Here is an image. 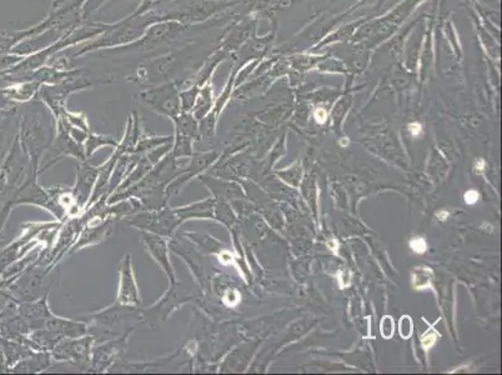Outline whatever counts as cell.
Wrapping results in <instances>:
<instances>
[{"label":"cell","mask_w":502,"mask_h":375,"mask_svg":"<svg viewBox=\"0 0 502 375\" xmlns=\"http://www.w3.org/2000/svg\"><path fill=\"white\" fill-rule=\"evenodd\" d=\"M142 307H130L117 302L83 318L89 324L90 334L100 341L122 334L132 325H142Z\"/></svg>","instance_id":"1"},{"label":"cell","mask_w":502,"mask_h":375,"mask_svg":"<svg viewBox=\"0 0 502 375\" xmlns=\"http://www.w3.org/2000/svg\"><path fill=\"white\" fill-rule=\"evenodd\" d=\"M204 295L198 285L188 284L179 279L177 283L169 284L167 292L154 304L142 308V325L150 329H157L160 324L167 322L174 312L187 304H198Z\"/></svg>","instance_id":"2"},{"label":"cell","mask_w":502,"mask_h":375,"mask_svg":"<svg viewBox=\"0 0 502 375\" xmlns=\"http://www.w3.org/2000/svg\"><path fill=\"white\" fill-rule=\"evenodd\" d=\"M48 111V108L41 107V104L38 112L28 119L23 132L26 152L31 158V164L36 167H41V158L51 149L56 138V125L51 122V113L49 114Z\"/></svg>","instance_id":"3"},{"label":"cell","mask_w":502,"mask_h":375,"mask_svg":"<svg viewBox=\"0 0 502 375\" xmlns=\"http://www.w3.org/2000/svg\"><path fill=\"white\" fill-rule=\"evenodd\" d=\"M124 220L132 228L162 235L167 239L174 238L179 227L183 224L174 212L173 207L169 205L157 209H142Z\"/></svg>","instance_id":"4"},{"label":"cell","mask_w":502,"mask_h":375,"mask_svg":"<svg viewBox=\"0 0 502 375\" xmlns=\"http://www.w3.org/2000/svg\"><path fill=\"white\" fill-rule=\"evenodd\" d=\"M137 325H132L127 328L122 334L117 335L112 339L100 341V344H94L90 355V363H89V371L90 373H109L113 365L119 360H122L125 355L129 339L132 333L137 329Z\"/></svg>","instance_id":"5"},{"label":"cell","mask_w":502,"mask_h":375,"mask_svg":"<svg viewBox=\"0 0 502 375\" xmlns=\"http://www.w3.org/2000/svg\"><path fill=\"white\" fill-rule=\"evenodd\" d=\"M97 343L92 334L80 338H64L51 351L53 361L75 365L89 371L93 346Z\"/></svg>","instance_id":"6"},{"label":"cell","mask_w":502,"mask_h":375,"mask_svg":"<svg viewBox=\"0 0 502 375\" xmlns=\"http://www.w3.org/2000/svg\"><path fill=\"white\" fill-rule=\"evenodd\" d=\"M169 248L172 253L183 259L184 263L187 264L189 272L193 277L194 283L198 285L204 297H208L209 290H211V287L209 284L211 282L209 280L208 269L204 263L203 254L185 238L174 237L170 239Z\"/></svg>","instance_id":"7"},{"label":"cell","mask_w":502,"mask_h":375,"mask_svg":"<svg viewBox=\"0 0 502 375\" xmlns=\"http://www.w3.org/2000/svg\"><path fill=\"white\" fill-rule=\"evenodd\" d=\"M59 280L58 268H48L41 264H31L29 272L21 279V289L19 288V297L24 302H33L39 299L43 295L51 294L53 285Z\"/></svg>","instance_id":"8"},{"label":"cell","mask_w":502,"mask_h":375,"mask_svg":"<svg viewBox=\"0 0 502 375\" xmlns=\"http://www.w3.org/2000/svg\"><path fill=\"white\" fill-rule=\"evenodd\" d=\"M179 91L178 84L173 81L142 91L139 94V98L142 103L152 108L154 112L173 120L174 118L178 117L182 113Z\"/></svg>","instance_id":"9"},{"label":"cell","mask_w":502,"mask_h":375,"mask_svg":"<svg viewBox=\"0 0 502 375\" xmlns=\"http://www.w3.org/2000/svg\"><path fill=\"white\" fill-rule=\"evenodd\" d=\"M216 158L218 154L215 152L194 153L193 157L189 158L188 163L182 169V172L167 184V194L169 199L182 193V190L189 183L206 172L209 168L216 162Z\"/></svg>","instance_id":"10"},{"label":"cell","mask_w":502,"mask_h":375,"mask_svg":"<svg viewBox=\"0 0 502 375\" xmlns=\"http://www.w3.org/2000/svg\"><path fill=\"white\" fill-rule=\"evenodd\" d=\"M169 240L170 239L157 234L147 233V232H142L140 234V244L142 248L152 259V262L162 269V273L167 275L169 284H173L178 282L179 278L170 260Z\"/></svg>","instance_id":"11"},{"label":"cell","mask_w":502,"mask_h":375,"mask_svg":"<svg viewBox=\"0 0 502 375\" xmlns=\"http://www.w3.org/2000/svg\"><path fill=\"white\" fill-rule=\"evenodd\" d=\"M182 61H183V53L167 54L157 61H150L140 66L135 73V76H132V79L139 84H152L157 81H167L177 73V69L182 64Z\"/></svg>","instance_id":"12"},{"label":"cell","mask_w":502,"mask_h":375,"mask_svg":"<svg viewBox=\"0 0 502 375\" xmlns=\"http://www.w3.org/2000/svg\"><path fill=\"white\" fill-rule=\"evenodd\" d=\"M115 302L130 307H142V295L137 287L132 255L129 254L124 255L119 264V284Z\"/></svg>","instance_id":"13"},{"label":"cell","mask_w":502,"mask_h":375,"mask_svg":"<svg viewBox=\"0 0 502 375\" xmlns=\"http://www.w3.org/2000/svg\"><path fill=\"white\" fill-rule=\"evenodd\" d=\"M115 218H108L105 220H98V222H87L83 225L80 233L76 238L75 243L73 244L68 257L73 254L80 252L84 248L99 245L104 243L114 232L115 227Z\"/></svg>","instance_id":"14"},{"label":"cell","mask_w":502,"mask_h":375,"mask_svg":"<svg viewBox=\"0 0 502 375\" xmlns=\"http://www.w3.org/2000/svg\"><path fill=\"white\" fill-rule=\"evenodd\" d=\"M99 167L92 165L89 160L80 162L76 167L75 184L71 187L78 207L84 213L89 205L93 190L97 183Z\"/></svg>","instance_id":"15"},{"label":"cell","mask_w":502,"mask_h":375,"mask_svg":"<svg viewBox=\"0 0 502 375\" xmlns=\"http://www.w3.org/2000/svg\"><path fill=\"white\" fill-rule=\"evenodd\" d=\"M43 328L51 330L61 338H80L90 334V328L85 320L68 319L56 314L48 318Z\"/></svg>","instance_id":"16"},{"label":"cell","mask_w":502,"mask_h":375,"mask_svg":"<svg viewBox=\"0 0 502 375\" xmlns=\"http://www.w3.org/2000/svg\"><path fill=\"white\" fill-rule=\"evenodd\" d=\"M174 212L182 223L189 220H215V199L208 198L183 207H175Z\"/></svg>","instance_id":"17"},{"label":"cell","mask_w":502,"mask_h":375,"mask_svg":"<svg viewBox=\"0 0 502 375\" xmlns=\"http://www.w3.org/2000/svg\"><path fill=\"white\" fill-rule=\"evenodd\" d=\"M21 314L31 325V329L43 328L44 322L54 314L49 307V294L43 295L39 299L26 302L21 305Z\"/></svg>","instance_id":"18"},{"label":"cell","mask_w":502,"mask_h":375,"mask_svg":"<svg viewBox=\"0 0 502 375\" xmlns=\"http://www.w3.org/2000/svg\"><path fill=\"white\" fill-rule=\"evenodd\" d=\"M140 157H142L140 154L132 153V154H122V157L119 158L117 165L113 170L109 185H108L107 193H105V195H108V198L113 193L117 192V188L120 187V184L125 180V178L130 174L134 167L137 165V160L140 159Z\"/></svg>","instance_id":"19"},{"label":"cell","mask_w":502,"mask_h":375,"mask_svg":"<svg viewBox=\"0 0 502 375\" xmlns=\"http://www.w3.org/2000/svg\"><path fill=\"white\" fill-rule=\"evenodd\" d=\"M61 339L59 335L53 333L51 330L46 328H39L29 332V334L26 337V346H29L31 350L36 351H48L51 353L53 348L56 346Z\"/></svg>","instance_id":"20"},{"label":"cell","mask_w":502,"mask_h":375,"mask_svg":"<svg viewBox=\"0 0 502 375\" xmlns=\"http://www.w3.org/2000/svg\"><path fill=\"white\" fill-rule=\"evenodd\" d=\"M184 238L193 244L195 248L198 249L202 254H210V255H219L223 252L221 243L218 239L213 238L208 234L199 233V232H187L184 233Z\"/></svg>","instance_id":"21"},{"label":"cell","mask_w":502,"mask_h":375,"mask_svg":"<svg viewBox=\"0 0 502 375\" xmlns=\"http://www.w3.org/2000/svg\"><path fill=\"white\" fill-rule=\"evenodd\" d=\"M53 366V358L48 351H36L31 350L26 354L23 364L19 365V371L23 373H43Z\"/></svg>","instance_id":"22"},{"label":"cell","mask_w":502,"mask_h":375,"mask_svg":"<svg viewBox=\"0 0 502 375\" xmlns=\"http://www.w3.org/2000/svg\"><path fill=\"white\" fill-rule=\"evenodd\" d=\"M175 133L183 134L187 137L192 138L194 142H200V132H199V120L194 117L192 112H182L178 117L173 119Z\"/></svg>","instance_id":"23"},{"label":"cell","mask_w":502,"mask_h":375,"mask_svg":"<svg viewBox=\"0 0 502 375\" xmlns=\"http://www.w3.org/2000/svg\"><path fill=\"white\" fill-rule=\"evenodd\" d=\"M211 107H213V88L210 84H206L200 88L192 114L198 119L199 122H202L204 118L208 115L209 112H211Z\"/></svg>","instance_id":"24"},{"label":"cell","mask_w":502,"mask_h":375,"mask_svg":"<svg viewBox=\"0 0 502 375\" xmlns=\"http://www.w3.org/2000/svg\"><path fill=\"white\" fill-rule=\"evenodd\" d=\"M197 143L194 142L192 138L175 133L173 139V145L170 150V155L177 160H187L190 157H193L194 145Z\"/></svg>","instance_id":"25"},{"label":"cell","mask_w":502,"mask_h":375,"mask_svg":"<svg viewBox=\"0 0 502 375\" xmlns=\"http://www.w3.org/2000/svg\"><path fill=\"white\" fill-rule=\"evenodd\" d=\"M117 144H119V142H117L114 138L109 137V135H100V134L90 132L88 134L87 140L84 142L85 157L89 160L100 148L112 147L115 149L117 147Z\"/></svg>","instance_id":"26"},{"label":"cell","mask_w":502,"mask_h":375,"mask_svg":"<svg viewBox=\"0 0 502 375\" xmlns=\"http://www.w3.org/2000/svg\"><path fill=\"white\" fill-rule=\"evenodd\" d=\"M174 137L172 135H152V137H142L140 140L137 142V147H135V150L134 153L135 154H145V153L150 152L152 149L155 148L160 147V145H164V144H167V143L173 142Z\"/></svg>","instance_id":"27"},{"label":"cell","mask_w":502,"mask_h":375,"mask_svg":"<svg viewBox=\"0 0 502 375\" xmlns=\"http://www.w3.org/2000/svg\"><path fill=\"white\" fill-rule=\"evenodd\" d=\"M200 86H188L187 89L179 91V97H180V108L182 112L189 113L193 111L194 104L198 98Z\"/></svg>","instance_id":"28"},{"label":"cell","mask_w":502,"mask_h":375,"mask_svg":"<svg viewBox=\"0 0 502 375\" xmlns=\"http://www.w3.org/2000/svg\"><path fill=\"white\" fill-rule=\"evenodd\" d=\"M214 290H215V292L221 290V293H220V292L218 293L219 297H220L221 303H223L226 308H229V309L236 308V307L240 304V302H241V294H240V292H239L238 289H235V288L226 287V288H223V289L214 288Z\"/></svg>","instance_id":"29"},{"label":"cell","mask_w":502,"mask_h":375,"mask_svg":"<svg viewBox=\"0 0 502 375\" xmlns=\"http://www.w3.org/2000/svg\"><path fill=\"white\" fill-rule=\"evenodd\" d=\"M430 279H432V269H415V272L412 274V282H414L416 289L422 290L429 288Z\"/></svg>","instance_id":"30"},{"label":"cell","mask_w":502,"mask_h":375,"mask_svg":"<svg viewBox=\"0 0 502 375\" xmlns=\"http://www.w3.org/2000/svg\"><path fill=\"white\" fill-rule=\"evenodd\" d=\"M400 335L404 339H409L412 335V320L410 317H402L400 322Z\"/></svg>","instance_id":"31"},{"label":"cell","mask_w":502,"mask_h":375,"mask_svg":"<svg viewBox=\"0 0 502 375\" xmlns=\"http://www.w3.org/2000/svg\"><path fill=\"white\" fill-rule=\"evenodd\" d=\"M440 335H439V333H436L435 330L434 329H429L427 330V333L425 334L422 335V346L425 348V349H430L432 348V345L435 344L436 343L437 338H439Z\"/></svg>","instance_id":"32"},{"label":"cell","mask_w":502,"mask_h":375,"mask_svg":"<svg viewBox=\"0 0 502 375\" xmlns=\"http://www.w3.org/2000/svg\"><path fill=\"white\" fill-rule=\"evenodd\" d=\"M381 334L386 339H389L394 334V322L391 317H385L381 323Z\"/></svg>","instance_id":"33"},{"label":"cell","mask_w":502,"mask_h":375,"mask_svg":"<svg viewBox=\"0 0 502 375\" xmlns=\"http://www.w3.org/2000/svg\"><path fill=\"white\" fill-rule=\"evenodd\" d=\"M410 248L416 254H424L427 252V244L424 238H414L410 242Z\"/></svg>","instance_id":"34"},{"label":"cell","mask_w":502,"mask_h":375,"mask_svg":"<svg viewBox=\"0 0 502 375\" xmlns=\"http://www.w3.org/2000/svg\"><path fill=\"white\" fill-rule=\"evenodd\" d=\"M165 1H169V0H144L142 6L139 8V11H137L134 16H142V13H145V11H149V9H152L154 6H159V4H162V3H165Z\"/></svg>","instance_id":"35"},{"label":"cell","mask_w":502,"mask_h":375,"mask_svg":"<svg viewBox=\"0 0 502 375\" xmlns=\"http://www.w3.org/2000/svg\"><path fill=\"white\" fill-rule=\"evenodd\" d=\"M103 1H104V0H89V1H87L85 6L83 8L84 16H88V14L93 13V11H95V9L102 4Z\"/></svg>","instance_id":"36"},{"label":"cell","mask_w":502,"mask_h":375,"mask_svg":"<svg viewBox=\"0 0 502 375\" xmlns=\"http://www.w3.org/2000/svg\"><path fill=\"white\" fill-rule=\"evenodd\" d=\"M479 198H480V194L477 193L476 190H474V189L465 193V202H466V204H470V205L476 204Z\"/></svg>","instance_id":"37"},{"label":"cell","mask_w":502,"mask_h":375,"mask_svg":"<svg viewBox=\"0 0 502 375\" xmlns=\"http://www.w3.org/2000/svg\"><path fill=\"white\" fill-rule=\"evenodd\" d=\"M339 284L341 288H346L350 285V274L347 270H342L341 273H339Z\"/></svg>","instance_id":"38"},{"label":"cell","mask_w":502,"mask_h":375,"mask_svg":"<svg viewBox=\"0 0 502 375\" xmlns=\"http://www.w3.org/2000/svg\"><path fill=\"white\" fill-rule=\"evenodd\" d=\"M315 119L316 122L320 123V124H324L328 119V113L325 111L324 108H318L314 113Z\"/></svg>","instance_id":"39"},{"label":"cell","mask_w":502,"mask_h":375,"mask_svg":"<svg viewBox=\"0 0 502 375\" xmlns=\"http://www.w3.org/2000/svg\"><path fill=\"white\" fill-rule=\"evenodd\" d=\"M409 129H410L412 137H417V135L422 134V125L419 123H412V124H410Z\"/></svg>","instance_id":"40"},{"label":"cell","mask_w":502,"mask_h":375,"mask_svg":"<svg viewBox=\"0 0 502 375\" xmlns=\"http://www.w3.org/2000/svg\"><path fill=\"white\" fill-rule=\"evenodd\" d=\"M483 169H485V160H482V159H479V160L475 163V167H474V170H475V173H476V174H481V173L483 172Z\"/></svg>","instance_id":"41"},{"label":"cell","mask_w":502,"mask_h":375,"mask_svg":"<svg viewBox=\"0 0 502 375\" xmlns=\"http://www.w3.org/2000/svg\"><path fill=\"white\" fill-rule=\"evenodd\" d=\"M449 212H445V210H442V212H440V213L437 214V218L440 219V220H446L447 218H449Z\"/></svg>","instance_id":"42"},{"label":"cell","mask_w":502,"mask_h":375,"mask_svg":"<svg viewBox=\"0 0 502 375\" xmlns=\"http://www.w3.org/2000/svg\"><path fill=\"white\" fill-rule=\"evenodd\" d=\"M328 247H329L331 250H334V252H336V249H338V247H339V244H338V242H336V240H330V243L328 244Z\"/></svg>","instance_id":"43"},{"label":"cell","mask_w":502,"mask_h":375,"mask_svg":"<svg viewBox=\"0 0 502 375\" xmlns=\"http://www.w3.org/2000/svg\"><path fill=\"white\" fill-rule=\"evenodd\" d=\"M342 145H346L347 144V139H342V143H341Z\"/></svg>","instance_id":"44"}]
</instances>
